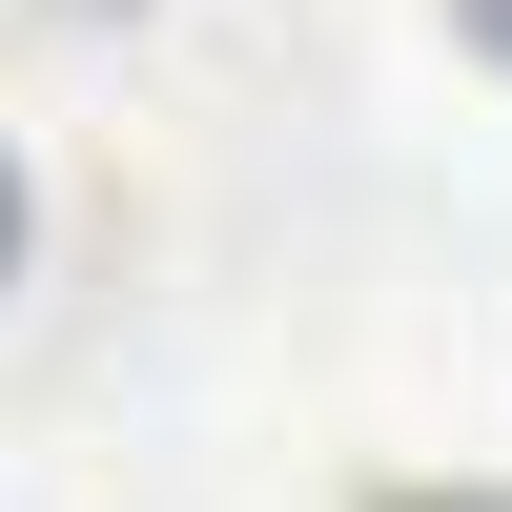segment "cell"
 <instances>
[{"label":"cell","instance_id":"obj_1","mask_svg":"<svg viewBox=\"0 0 512 512\" xmlns=\"http://www.w3.org/2000/svg\"><path fill=\"white\" fill-rule=\"evenodd\" d=\"M390 512H512V492H390Z\"/></svg>","mask_w":512,"mask_h":512},{"label":"cell","instance_id":"obj_2","mask_svg":"<svg viewBox=\"0 0 512 512\" xmlns=\"http://www.w3.org/2000/svg\"><path fill=\"white\" fill-rule=\"evenodd\" d=\"M0 267H21V164H0Z\"/></svg>","mask_w":512,"mask_h":512},{"label":"cell","instance_id":"obj_3","mask_svg":"<svg viewBox=\"0 0 512 512\" xmlns=\"http://www.w3.org/2000/svg\"><path fill=\"white\" fill-rule=\"evenodd\" d=\"M472 21H492V41H512V0H472Z\"/></svg>","mask_w":512,"mask_h":512}]
</instances>
